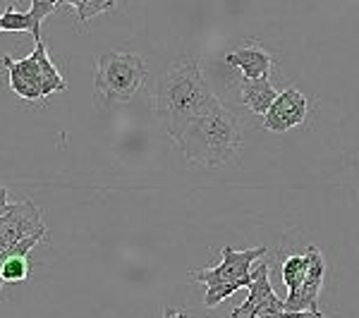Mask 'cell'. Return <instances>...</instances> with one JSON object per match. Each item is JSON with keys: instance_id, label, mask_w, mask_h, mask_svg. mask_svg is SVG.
<instances>
[{"instance_id": "obj_1", "label": "cell", "mask_w": 359, "mask_h": 318, "mask_svg": "<svg viewBox=\"0 0 359 318\" xmlns=\"http://www.w3.org/2000/svg\"><path fill=\"white\" fill-rule=\"evenodd\" d=\"M218 98L206 84L196 57H180L161 72L156 84V115L172 144Z\"/></svg>"}, {"instance_id": "obj_2", "label": "cell", "mask_w": 359, "mask_h": 318, "mask_svg": "<svg viewBox=\"0 0 359 318\" xmlns=\"http://www.w3.org/2000/svg\"><path fill=\"white\" fill-rule=\"evenodd\" d=\"M184 158L201 167L233 165L242 151V127L240 118L225 108L221 101L199 115L175 144Z\"/></svg>"}, {"instance_id": "obj_3", "label": "cell", "mask_w": 359, "mask_h": 318, "mask_svg": "<svg viewBox=\"0 0 359 318\" xmlns=\"http://www.w3.org/2000/svg\"><path fill=\"white\" fill-rule=\"evenodd\" d=\"M266 247H257V249H245V251H235L233 247H223L221 251V263L213 265V268L204 270H192V280L204 282L206 285V297L204 304L218 306L223 299L233 297L237 290H245L254 282V268L252 263L259 261L262 256H266Z\"/></svg>"}, {"instance_id": "obj_4", "label": "cell", "mask_w": 359, "mask_h": 318, "mask_svg": "<svg viewBox=\"0 0 359 318\" xmlns=\"http://www.w3.org/2000/svg\"><path fill=\"white\" fill-rule=\"evenodd\" d=\"M147 62L137 53H103L96 60V94L106 103H127L147 82Z\"/></svg>"}, {"instance_id": "obj_5", "label": "cell", "mask_w": 359, "mask_h": 318, "mask_svg": "<svg viewBox=\"0 0 359 318\" xmlns=\"http://www.w3.org/2000/svg\"><path fill=\"white\" fill-rule=\"evenodd\" d=\"M46 237V225L41 211L29 196H22L20 201L8 206V211L0 216V251L10 249L17 242L27 237Z\"/></svg>"}, {"instance_id": "obj_6", "label": "cell", "mask_w": 359, "mask_h": 318, "mask_svg": "<svg viewBox=\"0 0 359 318\" xmlns=\"http://www.w3.org/2000/svg\"><path fill=\"white\" fill-rule=\"evenodd\" d=\"M271 265L269 263H259L254 268V282L247 287L249 297L247 302H242L237 309L230 314V318H242V316H266V314H278V311L285 309V302L276 294V290L271 287Z\"/></svg>"}, {"instance_id": "obj_7", "label": "cell", "mask_w": 359, "mask_h": 318, "mask_svg": "<svg viewBox=\"0 0 359 318\" xmlns=\"http://www.w3.org/2000/svg\"><path fill=\"white\" fill-rule=\"evenodd\" d=\"M309 113V98L297 89H285L276 96L271 108L264 115V127L271 132H287L292 127H299Z\"/></svg>"}, {"instance_id": "obj_8", "label": "cell", "mask_w": 359, "mask_h": 318, "mask_svg": "<svg viewBox=\"0 0 359 318\" xmlns=\"http://www.w3.org/2000/svg\"><path fill=\"white\" fill-rule=\"evenodd\" d=\"M306 256H309V268H306L304 282L294 294H287L285 309L287 311H304V309H318V294L323 287V277H326V261L318 247H306Z\"/></svg>"}, {"instance_id": "obj_9", "label": "cell", "mask_w": 359, "mask_h": 318, "mask_svg": "<svg viewBox=\"0 0 359 318\" xmlns=\"http://www.w3.org/2000/svg\"><path fill=\"white\" fill-rule=\"evenodd\" d=\"M3 67L8 72V79H10V89L15 91L20 98L25 101H43L41 96V77H39V60L36 55H29L25 60H13L10 55H5L3 60Z\"/></svg>"}, {"instance_id": "obj_10", "label": "cell", "mask_w": 359, "mask_h": 318, "mask_svg": "<svg viewBox=\"0 0 359 318\" xmlns=\"http://www.w3.org/2000/svg\"><path fill=\"white\" fill-rule=\"evenodd\" d=\"M46 242V237H27V240L17 242L10 249L0 251V292L3 285H17L29 277V251L36 244Z\"/></svg>"}, {"instance_id": "obj_11", "label": "cell", "mask_w": 359, "mask_h": 318, "mask_svg": "<svg viewBox=\"0 0 359 318\" xmlns=\"http://www.w3.org/2000/svg\"><path fill=\"white\" fill-rule=\"evenodd\" d=\"M225 62L230 67L240 69L245 79H269L271 69H273V60L257 41H247L240 50L225 55Z\"/></svg>"}, {"instance_id": "obj_12", "label": "cell", "mask_w": 359, "mask_h": 318, "mask_svg": "<svg viewBox=\"0 0 359 318\" xmlns=\"http://www.w3.org/2000/svg\"><path fill=\"white\" fill-rule=\"evenodd\" d=\"M240 96L242 103L257 115H266V111L271 108V103L276 101L278 91L269 79H245L240 82Z\"/></svg>"}, {"instance_id": "obj_13", "label": "cell", "mask_w": 359, "mask_h": 318, "mask_svg": "<svg viewBox=\"0 0 359 318\" xmlns=\"http://www.w3.org/2000/svg\"><path fill=\"white\" fill-rule=\"evenodd\" d=\"M34 55H36V60H39V77H41V96H43V101L50 94H55V91H65L67 89L65 79L60 77V72H57L55 65L50 62L48 50H46V43L41 41V39L36 41Z\"/></svg>"}, {"instance_id": "obj_14", "label": "cell", "mask_w": 359, "mask_h": 318, "mask_svg": "<svg viewBox=\"0 0 359 318\" xmlns=\"http://www.w3.org/2000/svg\"><path fill=\"white\" fill-rule=\"evenodd\" d=\"M0 29L3 32H29L34 41L41 39V27L34 22V17L29 13H17V10H13V5L0 15Z\"/></svg>"}, {"instance_id": "obj_15", "label": "cell", "mask_w": 359, "mask_h": 318, "mask_svg": "<svg viewBox=\"0 0 359 318\" xmlns=\"http://www.w3.org/2000/svg\"><path fill=\"white\" fill-rule=\"evenodd\" d=\"M306 268H309V256L306 254H294L283 263V282L287 287V294H294L299 290V285L304 282Z\"/></svg>"}, {"instance_id": "obj_16", "label": "cell", "mask_w": 359, "mask_h": 318, "mask_svg": "<svg viewBox=\"0 0 359 318\" xmlns=\"http://www.w3.org/2000/svg\"><path fill=\"white\" fill-rule=\"evenodd\" d=\"M118 0H57V5H72L77 10V22L86 25L91 17L101 15V13H111L115 10Z\"/></svg>"}, {"instance_id": "obj_17", "label": "cell", "mask_w": 359, "mask_h": 318, "mask_svg": "<svg viewBox=\"0 0 359 318\" xmlns=\"http://www.w3.org/2000/svg\"><path fill=\"white\" fill-rule=\"evenodd\" d=\"M55 8H57V0H32V10H29V15H32L34 22L41 27V22L53 13Z\"/></svg>"}, {"instance_id": "obj_18", "label": "cell", "mask_w": 359, "mask_h": 318, "mask_svg": "<svg viewBox=\"0 0 359 318\" xmlns=\"http://www.w3.org/2000/svg\"><path fill=\"white\" fill-rule=\"evenodd\" d=\"M321 311L318 309H304V311H278V314H266V316H259V318H318Z\"/></svg>"}, {"instance_id": "obj_19", "label": "cell", "mask_w": 359, "mask_h": 318, "mask_svg": "<svg viewBox=\"0 0 359 318\" xmlns=\"http://www.w3.org/2000/svg\"><path fill=\"white\" fill-rule=\"evenodd\" d=\"M163 318H184L182 311H177V309H170V306H165L163 309Z\"/></svg>"}, {"instance_id": "obj_20", "label": "cell", "mask_w": 359, "mask_h": 318, "mask_svg": "<svg viewBox=\"0 0 359 318\" xmlns=\"http://www.w3.org/2000/svg\"><path fill=\"white\" fill-rule=\"evenodd\" d=\"M318 318H331V316H326V314H318Z\"/></svg>"}, {"instance_id": "obj_21", "label": "cell", "mask_w": 359, "mask_h": 318, "mask_svg": "<svg viewBox=\"0 0 359 318\" xmlns=\"http://www.w3.org/2000/svg\"><path fill=\"white\" fill-rule=\"evenodd\" d=\"M247 318H257V316H254V314H249V316H247Z\"/></svg>"}, {"instance_id": "obj_22", "label": "cell", "mask_w": 359, "mask_h": 318, "mask_svg": "<svg viewBox=\"0 0 359 318\" xmlns=\"http://www.w3.org/2000/svg\"><path fill=\"white\" fill-rule=\"evenodd\" d=\"M0 32H3V29H0Z\"/></svg>"}]
</instances>
